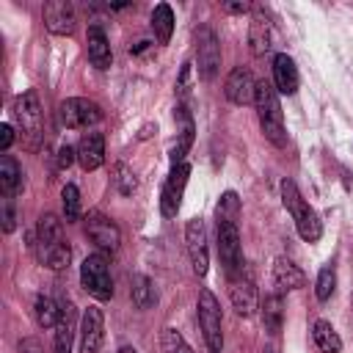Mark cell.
<instances>
[{
  "label": "cell",
  "instance_id": "obj_16",
  "mask_svg": "<svg viewBox=\"0 0 353 353\" xmlns=\"http://www.w3.org/2000/svg\"><path fill=\"white\" fill-rule=\"evenodd\" d=\"M229 301H232V306H234V312L240 317H251L256 312V287H254V281L245 279V276L232 279Z\"/></svg>",
  "mask_w": 353,
  "mask_h": 353
},
{
  "label": "cell",
  "instance_id": "obj_36",
  "mask_svg": "<svg viewBox=\"0 0 353 353\" xmlns=\"http://www.w3.org/2000/svg\"><path fill=\"white\" fill-rule=\"evenodd\" d=\"M74 157H77V149H72L69 143H63V146L58 149V168H61V171L69 168V165L74 163Z\"/></svg>",
  "mask_w": 353,
  "mask_h": 353
},
{
  "label": "cell",
  "instance_id": "obj_2",
  "mask_svg": "<svg viewBox=\"0 0 353 353\" xmlns=\"http://www.w3.org/2000/svg\"><path fill=\"white\" fill-rule=\"evenodd\" d=\"M281 201H284V207L290 210L298 234H301L306 243L320 240V234H323V223H320L317 212L309 207V201L298 193V188H295L292 179H284V182H281Z\"/></svg>",
  "mask_w": 353,
  "mask_h": 353
},
{
  "label": "cell",
  "instance_id": "obj_31",
  "mask_svg": "<svg viewBox=\"0 0 353 353\" xmlns=\"http://www.w3.org/2000/svg\"><path fill=\"white\" fill-rule=\"evenodd\" d=\"M334 287H336V273L331 265L320 268L317 273V284H314V292H317V301H328L334 295Z\"/></svg>",
  "mask_w": 353,
  "mask_h": 353
},
{
  "label": "cell",
  "instance_id": "obj_28",
  "mask_svg": "<svg viewBox=\"0 0 353 353\" xmlns=\"http://www.w3.org/2000/svg\"><path fill=\"white\" fill-rule=\"evenodd\" d=\"M281 317H284V309H281V295H268L265 303H262V320H265V328L270 334H279L281 331Z\"/></svg>",
  "mask_w": 353,
  "mask_h": 353
},
{
  "label": "cell",
  "instance_id": "obj_17",
  "mask_svg": "<svg viewBox=\"0 0 353 353\" xmlns=\"http://www.w3.org/2000/svg\"><path fill=\"white\" fill-rule=\"evenodd\" d=\"M248 44H251V52L256 58H265L273 47V28H270V19L265 14H254L251 17V25H248Z\"/></svg>",
  "mask_w": 353,
  "mask_h": 353
},
{
  "label": "cell",
  "instance_id": "obj_19",
  "mask_svg": "<svg viewBox=\"0 0 353 353\" xmlns=\"http://www.w3.org/2000/svg\"><path fill=\"white\" fill-rule=\"evenodd\" d=\"M85 44H88V61H91L97 69H110L113 52H110V44H108L105 30H102L99 25H91V28H88Z\"/></svg>",
  "mask_w": 353,
  "mask_h": 353
},
{
  "label": "cell",
  "instance_id": "obj_39",
  "mask_svg": "<svg viewBox=\"0 0 353 353\" xmlns=\"http://www.w3.org/2000/svg\"><path fill=\"white\" fill-rule=\"evenodd\" d=\"M119 353H138V350H135V347H121Z\"/></svg>",
  "mask_w": 353,
  "mask_h": 353
},
{
  "label": "cell",
  "instance_id": "obj_3",
  "mask_svg": "<svg viewBox=\"0 0 353 353\" xmlns=\"http://www.w3.org/2000/svg\"><path fill=\"white\" fill-rule=\"evenodd\" d=\"M14 113L22 130V141L28 152H36L41 143V105H39V94L36 91H25L17 102H14Z\"/></svg>",
  "mask_w": 353,
  "mask_h": 353
},
{
  "label": "cell",
  "instance_id": "obj_10",
  "mask_svg": "<svg viewBox=\"0 0 353 353\" xmlns=\"http://www.w3.org/2000/svg\"><path fill=\"white\" fill-rule=\"evenodd\" d=\"M185 243H188V254H190V265L196 276H204L210 268V251H207V229L201 218H190L185 226Z\"/></svg>",
  "mask_w": 353,
  "mask_h": 353
},
{
  "label": "cell",
  "instance_id": "obj_4",
  "mask_svg": "<svg viewBox=\"0 0 353 353\" xmlns=\"http://www.w3.org/2000/svg\"><path fill=\"white\" fill-rule=\"evenodd\" d=\"M218 256L229 279L243 276V248H240V232L237 221L218 215Z\"/></svg>",
  "mask_w": 353,
  "mask_h": 353
},
{
  "label": "cell",
  "instance_id": "obj_18",
  "mask_svg": "<svg viewBox=\"0 0 353 353\" xmlns=\"http://www.w3.org/2000/svg\"><path fill=\"white\" fill-rule=\"evenodd\" d=\"M273 85L279 94H287V97L298 91V69L287 52H279L273 58Z\"/></svg>",
  "mask_w": 353,
  "mask_h": 353
},
{
  "label": "cell",
  "instance_id": "obj_12",
  "mask_svg": "<svg viewBox=\"0 0 353 353\" xmlns=\"http://www.w3.org/2000/svg\"><path fill=\"white\" fill-rule=\"evenodd\" d=\"M223 94L232 105H251L254 97H256V80L254 74L245 69V66H234L226 77V85H223Z\"/></svg>",
  "mask_w": 353,
  "mask_h": 353
},
{
  "label": "cell",
  "instance_id": "obj_37",
  "mask_svg": "<svg viewBox=\"0 0 353 353\" xmlns=\"http://www.w3.org/2000/svg\"><path fill=\"white\" fill-rule=\"evenodd\" d=\"M11 143H14V130H11V124H0V149L8 152Z\"/></svg>",
  "mask_w": 353,
  "mask_h": 353
},
{
  "label": "cell",
  "instance_id": "obj_20",
  "mask_svg": "<svg viewBox=\"0 0 353 353\" xmlns=\"http://www.w3.org/2000/svg\"><path fill=\"white\" fill-rule=\"evenodd\" d=\"M273 281H276L279 290H301L306 284V276H303V270L292 259L279 256L273 262Z\"/></svg>",
  "mask_w": 353,
  "mask_h": 353
},
{
  "label": "cell",
  "instance_id": "obj_15",
  "mask_svg": "<svg viewBox=\"0 0 353 353\" xmlns=\"http://www.w3.org/2000/svg\"><path fill=\"white\" fill-rule=\"evenodd\" d=\"M77 163L83 171H94L105 163V138L102 132H85L77 143Z\"/></svg>",
  "mask_w": 353,
  "mask_h": 353
},
{
  "label": "cell",
  "instance_id": "obj_1",
  "mask_svg": "<svg viewBox=\"0 0 353 353\" xmlns=\"http://www.w3.org/2000/svg\"><path fill=\"white\" fill-rule=\"evenodd\" d=\"M254 105H256V116H259V124H262V132L270 143L276 146H284V116H281V102H279V91L273 83L268 80H259L256 83V97H254Z\"/></svg>",
  "mask_w": 353,
  "mask_h": 353
},
{
  "label": "cell",
  "instance_id": "obj_32",
  "mask_svg": "<svg viewBox=\"0 0 353 353\" xmlns=\"http://www.w3.org/2000/svg\"><path fill=\"white\" fill-rule=\"evenodd\" d=\"M55 353H72V325H69V306H66V314H61V323L55 325Z\"/></svg>",
  "mask_w": 353,
  "mask_h": 353
},
{
  "label": "cell",
  "instance_id": "obj_33",
  "mask_svg": "<svg viewBox=\"0 0 353 353\" xmlns=\"http://www.w3.org/2000/svg\"><path fill=\"white\" fill-rule=\"evenodd\" d=\"M163 350L165 353H193V347L185 342V336L176 328H163Z\"/></svg>",
  "mask_w": 353,
  "mask_h": 353
},
{
  "label": "cell",
  "instance_id": "obj_8",
  "mask_svg": "<svg viewBox=\"0 0 353 353\" xmlns=\"http://www.w3.org/2000/svg\"><path fill=\"white\" fill-rule=\"evenodd\" d=\"M188 176H190V165H188V163L171 165L168 179H165L163 193H160V212H163L165 218H174V215H176V210H179V204H182V193H185Z\"/></svg>",
  "mask_w": 353,
  "mask_h": 353
},
{
  "label": "cell",
  "instance_id": "obj_21",
  "mask_svg": "<svg viewBox=\"0 0 353 353\" xmlns=\"http://www.w3.org/2000/svg\"><path fill=\"white\" fill-rule=\"evenodd\" d=\"M63 237H61V221L55 218V215H41L39 218V226H36V248H39V254H44L50 245H55V243H61Z\"/></svg>",
  "mask_w": 353,
  "mask_h": 353
},
{
  "label": "cell",
  "instance_id": "obj_14",
  "mask_svg": "<svg viewBox=\"0 0 353 353\" xmlns=\"http://www.w3.org/2000/svg\"><path fill=\"white\" fill-rule=\"evenodd\" d=\"M102 339H105V317H102V309L88 306L83 312V320H80V347H83V353H97L102 347Z\"/></svg>",
  "mask_w": 353,
  "mask_h": 353
},
{
  "label": "cell",
  "instance_id": "obj_34",
  "mask_svg": "<svg viewBox=\"0 0 353 353\" xmlns=\"http://www.w3.org/2000/svg\"><path fill=\"white\" fill-rule=\"evenodd\" d=\"M113 182H116V188L124 193V196H130L135 188H138V182H135V174L124 165V163H119L116 165V176H113Z\"/></svg>",
  "mask_w": 353,
  "mask_h": 353
},
{
  "label": "cell",
  "instance_id": "obj_26",
  "mask_svg": "<svg viewBox=\"0 0 353 353\" xmlns=\"http://www.w3.org/2000/svg\"><path fill=\"white\" fill-rule=\"evenodd\" d=\"M176 116H179V121H182V132H179V143H176L174 152H171V163H174V165H179V163L185 160L188 149L193 146V119L188 116V108H176Z\"/></svg>",
  "mask_w": 353,
  "mask_h": 353
},
{
  "label": "cell",
  "instance_id": "obj_24",
  "mask_svg": "<svg viewBox=\"0 0 353 353\" xmlns=\"http://www.w3.org/2000/svg\"><path fill=\"white\" fill-rule=\"evenodd\" d=\"M130 295H132V303L138 309H149L154 301H157V292H154V284L149 276L143 273H135L132 281H130Z\"/></svg>",
  "mask_w": 353,
  "mask_h": 353
},
{
  "label": "cell",
  "instance_id": "obj_6",
  "mask_svg": "<svg viewBox=\"0 0 353 353\" xmlns=\"http://www.w3.org/2000/svg\"><path fill=\"white\" fill-rule=\"evenodd\" d=\"M199 325L204 331V342H207L210 353H221V347H223L221 306H218V301H215V295L210 290L199 292Z\"/></svg>",
  "mask_w": 353,
  "mask_h": 353
},
{
  "label": "cell",
  "instance_id": "obj_29",
  "mask_svg": "<svg viewBox=\"0 0 353 353\" xmlns=\"http://www.w3.org/2000/svg\"><path fill=\"white\" fill-rule=\"evenodd\" d=\"M39 259L50 268V270H63L66 265H69V259H72V248H69V243H55V245H50L44 254H39Z\"/></svg>",
  "mask_w": 353,
  "mask_h": 353
},
{
  "label": "cell",
  "instance_id": "obj_27",
  "mask_svg": "<svg viewBox=\"0 0 353 353\" xmlns=\"http://www.w3.org/2000/svg\"><path fill=\"white\" fill-rule=\"evenodd\" d=\"M33 314H36V323L41 328H55L61 323V309L58 303L50 298V295H39L36 303H33Z\"/></svg>",
  "mask_w": 353,
  "mask_h": 353
},
{
  "label": "cell",
  "instance_id": "obj_22",
  "mask_svg": "<svg viewBox=\"0 0 353 353\" xmlns=\"http://www.w3.org/2000/svg\"><path fill=\"white\" fill-rule=\"evenodd\" d=\"M22 188V168L11 154L0 157V190L3 196H14Z\"/></svg>",
  "mask_w": 353,
  "mask_h": 353
},
{
  "label": "cell",
  "instance_id": "obj_7",
  "mask_svg": "<svg viewBox=\"0 0 353 353\" xmlns=\"http://www.w3.org/2000/svg\"><path fill=\"white\" fill-rule=\"evenodd\" d=\"M102 119V110L97 102L85 99V97H72L61 102V124L69 130H80L88 124H97Z\"/></svg>",
  "mask_w": 353,
  "mask_h": 353
},
{
  "label": "cell",
  "instance_id": "obj_35",
  "mask_svg": "<svg viewBox=\"0 0 353 353\" xmlns=\"http://www.w3.org/2000/svg\"><path fill=\"white\" fill-rule=\"evenodd\" d=\"M17 226V212L11 207V196H3V232H14Z\"/></svg>",
  "mask_w": 353,
  "mask_h": 353
},
{
  "label": "cell",
  "instance_id": "obj_30",
  "mask_svg": "<svg viewBox=\"0 0 353 353\" xmlns=\"http://www.w3.org/2000/svg\"><path fill=\"white\" fill-rule=\"evenodd\" d=\"M61 204H63V218L66 223L77 221L80 218V190L74 185H63L61 190Z\"/></svg>",
  "mask_w": 353,
  "mask_h": 353
},
{
  "label": "cell",
  "instance_id": "obj_23",
  "mask_svg": "<svg viewBox=\"0 0 353 353\" xmlns=\"http://www.w3.org/2000/svg\"><path fill=\"white\" fill-rule=\"evenodd\" d=\"M152 30L157 36L160 44H168L171 41V33H174V11L168 3H157L154 11H152Z\"/></svg>",
  "mask_w": 353,
  "mask_h": 353
},
{
  "label": "cell",
  "instance_id": "obj_9",
  "mask_svg": "<svg viewBox=\"0 0 353 353\" xmlns=\"http://www.w3.org/2000/svg\"><path fill=\"white\" fill-rule=\"evenodd\" d=\"M196 63H199L201 80H212L218 66H221V44L210 28H201L196 36Z\"/></svg>",
  "mask_w": 353,
  "mask_h": 353
},
{
  "label": "cell",
  "instance_id": "obj_5",
  "mask_svg": "<svg viewBox=\"0 0 353 353\" xmlns=\"http://www.w3.org/2000/svg\"><path fill=\"white\" fill-rule=\"evenodd\" d=\"M80 281H83L85 292H91L97 301H110L113 298V279H110L108 259L102 254H91V256L83 259Z\"/></svg>",
  "mask_w": 353,
  "mask_h": 353
},
{
  "label": "cell",
  "instance_id": "obj_38",
  "mask_svg": "<svg viewBox=\"0 0 353 353\" xmlns=\"http://www.w3.org/2000/svg\"><path fill=\"white\" fill-rule=\"evenodd\" d=\"M223 11H229V14H245L248 11V3H223Z\"/></svg>",
  "mask_w": 353,
  "mask_h": 353
},
{
  "label": "cell",
  "instance_id": "obj_11",
  "mask_svg": "<svg viewBox=\"0 0 353 353\" xmlns=\"http://www.w3.org/2000/svg\"><path fill=\"white\" fill-rule=\"evenodd\" d=\"M85 234H88V240L99 251H116L119 243H121L119 226L110 218H105L102 212H88V218H85Z\"/></svg>",
  "mask_w": 353,
  "mask_h": 353
},
{
  "label": "cell",
  "instance_id": "obj_13",
  "mask_svg": "<svg viewBox=\"0 0 353 353\" xmlns=\"http://www.w3.org/2000/svg\"><path fill=\"white\" fill-rule=\"evenodd\" d=\"M74 6L69 0H50L44 3V25L55 36H69L74 30Z\"/></svg>",
  "mask_w": 353,
  "mask_h": 353
},
{
  "label": "cell",
  "instance_id": "obj_25",
  "mask_svg": "<svg viewBox=\"0 0 353 353\" xmlns=\"http://www.w3.org/2000/svg\"><path fill=\"white\" fill-rule=\"evenodd\" d=\"M312 336H314V345L323 353H339L342 350V339H339V334L334 331V325L328 320H317L312 325Z\"/></svg>",
  "mask_w": 353,
  "mask_h": 353
}]
</instances>
